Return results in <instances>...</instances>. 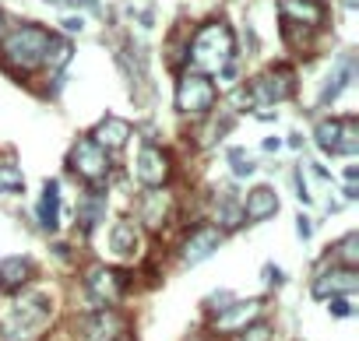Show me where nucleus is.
<instances>
[{"mask_svg":"<svg viewBox=\"0 0 359 341\" xmlns=\"http://www.w3.org/2000/svg\"><path fill=\"white\" fill-rule=\"evenodd\" d=\"M236 57V36L226 22H205L194 39H191V50H187V60H191V71L198 74H219L229 60Z\"/></svg>","mask_w":359,"mask_h":341,"instance_id":"f03ea898","label":"nucleus"},{"mask_svg":"<svg viewBox=\"0 0 359 341\" xmlns=\"http://www.w3.org/2000/svg\"><path fill=\"white\" fill-rule=\"evenodd\" d=\"M71 57H74V46H71V39H64V36H53V39H50V50H46V57H43V67H46L50 74H60V71L71 64Z\"/></svg>","mask_w":359,"mask_h":341,"instance_id":"5701e85b","label":"nucleus"},{"mask_svg":"<svg viewBox=\"0 0 359 341\" xmlns=\"http://www.w3.org/2000/svg\"><path fill=\"white\" fill-rule=\"evenodd\" d=\"M32 274L29 257H4L0 260V288H22Z\"/></svg>","mask_w":359,"mask_h":341,"instance_id":"6ab92c4d","label":"nucleus"},{"mask_svg":"<svg viewBox=\"0 0 359 341\" xmlns=\"http://www.w3.org/2000/svg\"><path fill=\"white\" fill-rule=\"evenodd\" d=\"M296 92V74L292 67H268L264 74H257L250 85H247V95H250V109H268V106H278L285 102L289 95Z\"/></svg>","mask_w":359,"mask_h":341,"instance_id":"39448f33","label":"nucleus"},{"mask_svg":"<svg viewBox=\"0 0 359 341\" xmlns=\"http://www.w3.org/2000/svg\"><path fill=\"white\" fill-rule=\"evenodd\" d=\"M127 137H130V123L120 120V116H106V120H99L95 130H92V141H95L102 151H116V148H123Z\"/></svg>","mask_w":359,"mask_h":341,"instance_id":"dca6fc26","label":"nucleus"},{"mask_svg":"<svg viewBox=\"0 0 359 341\" xmlns=\"http://www.w3.org/2000/svg\"><path fill=\"white\" fill-rule=\"evenodd\" d=\"M282 22L317 29L324 25V0H282Z\"/></svg>","mask_w":359,"mask_h":341,"instance_id":"4468645a","label":"nucleus"},{"mask_svg":"<svg viewBox=\"0 0 359 341\" xmlns=\"http://www.w3.org/2000/svg\"><path fill=\"white\" fill-rule=\"evenodd\" d=\"M310 173H313L317 180H331V173H327V169H324L320 162H310Z\"/></svg>","mask_w":359,"mask_h":341,"instance_id":"f704fd0d","label":"nucleus"},{"mask_svg":"<svg viewBox=\"0 0 359 341\" xmlns=\"http://www.w3.org/2000/svg\"><path fill=\"white\" fill-rule=\"evenodd\" d=\"M229 165H233V176L236 180H247V176H254V158L243 151V148H229Z\"/></svg>","mask_w":359,"mask_h":341,"instance_id":"cd10ccee","label":"nucleus"},{"mask_svg":"<svg viewBox=\"0 0 359 341\" xmlns=\"http://www.w3.org/2000/svg\"><path fill=\"white\" fill-rule=\"evenodd\" d=\"M264 281L278 288V285L285 281V274H282V267H275V264H264Z\"/></svg>","mask_w":359,"mask_h":341,"instance_id":"72a5a7b5","label":"nucleus"},{"mask_svg":"<svg viewBox=\"0 0 359 341\" xmlns=\"http://www.w3.org/2000/svg\"><path fill=\"white\" fill-rule=\"evenodd\" d=\"M53 320V306L43 292H22L4 313H0V334L4 341H39Z\"/></svg>","mask_w":359,"mask_h":341,"instance_id":"f257e3e1","label":"nucleus"},{"mask_svg":"<svg viewBox=\"0 0 359 341\" xmlns=\"http://www.w3.org/2000/svg\"><path fill=\"white\" fill-rule=\"evenodd\" d=\"M0 36H4V15H0Z\"/></svg>","mask_w":359,"mask_h":341,"instance_id":"79ce46f5","label":"nucleus"},{"mask_svg":"<svg viewBox=\"0 0 359 341\" xmlns=\"http://www.w3.org/2000/svg\"><path fill=\"white\" fill-rule=\"evenodd\" d=\"M233 341H271V327H268V323H261V320H254L250 327L236 330V334H233Z\"/></svg>","mask_w":359,"mask_h":341,"instance_id":"c85d7f7f","label":"nucleus"},{"mask_svg":"<svg viewBox=\"0 0 359 341\" xmlns=\"http://www.w3.org/2000/svg\"><path fill=\"white\" fill-rule=\"evenodd\" d=\"M292 183H296V197H299L303 204H310L313 197H310V190H306V180H303V169H296V176H292Z\"/></svg>","mask_w":359,"mask_h":341,"instance_id":"473e14b6","label":"nucleus"},{"mask_svg":"<svg viewBox=\"0 0 359 341\" xmlns=\"http://www.w3.org/2000/svg\"><path fill=\"white\" fill-rule=\"evenodd\" d=\"M50 39H53V32L43 29V25H18V29H11L4 39H0V57H4V64L11 71L29 74V71L43 67Z\"/></svg>","mask_w":359,"mask_h":341,"instance_id":"7ed1b4c3","label":"nucleus"},{"mask_svg":"<svg viewBox=\"0 0 359 341\" xmlns=\"http://www.w3.org/2000/svg\"><path fill=\"white\" fill-rule=\"evenodd\" d=\"M50 4H57V8H74L78 0H50Z\"/></svg>","mask_w":359,"mask_h":341,"instance_id":"ea45409f","label":"nucleus"},{"mask_svg":"<svg viewBox=\"0 0 359 341\" xmlns=\"http://www.w3.org/2000/svg\"><path fill=\"white\" fill-rule=\"evenodd\" d=\"M222 229L219 225H198V229H191L187 232V239H184V246H180V257H184V264H201V260H208L219 246H222Z\"/></svg>","mask_w":359,"mask_h":341,"instance_id":"f8f14e48","label":"nucleus"},{"mask_svg":"<svg viewBox=\"0 0 359 341\" xmlns=\"http://www.w3.org/2000/svg\"><path fill=\"white\" fill-rule=\"evenodd\" d=\"M169 215H172V194L165 190V187H148L144 194H141V201H137V218L148 225V229H162L165 222H169Z\"/></svg>","mask_w":359,"mask_h":341,"instance_id":"ddd939ff","label":"nucleus"},{"mask_svg":"<svg viewBox=\"0 0 359 341\" xmlns=\"http://www.w3.org/2000/svg\"><path fill=\"white\" fill-rule=\"evenodd\" d=\"M215 99H219V88H215V81L208 74H198L191 67L180 74V81H176V109L184 113V116H205V113H212Z\"/></svg>","mask_w":359,"mask_h":341,"instance_id":"20e7f679","label":"nucleus"},{"mask_svg":"<svg viewBox=\"0 0 359 341\" xmlns=\"http://www.w3.org/2000/svg\"><path fill=\"white\" fill-rule=\"evenodd\" d=\"M127 334V320L113 306H99L81 320V337L85 341H120Z\"/></svg>","mask_w":359,"mask_h":341,"instance_id":"9d476101","label":"nucleus"},{"mask_svg":"<svg viewBox=\"0 0 359 341\" xmlns=\"http://www.w3.org/2000/svg\"><path fill=\"white\" fill-rule=\"evenodd\" d=\"M355 151H359V123H355V116H341L338 151H334V155H355Z\"/></svg>","mask_w":359,"mask_h":341,"instance_id":"a878e982","label":"nucleus"},{"mask_svg":"<svg viewBox=\"0 0 359 341\" xmlns=\"http://www.w3.org/2000/svg\"><path fill=\"white\" fill-rule=\"evenodd\" d=\"M352 78H355V60H352V57H341L338 67H334V74L327 78V85H324V92H320V106L334 102V99L352 85Z\"/></svg>","mask_w":359,"mask_h":341,"instance_id":"a211bd4d","label":"nucleus"},{"mask_svg":"<svg viewBox=\"0 0 359 341\" xmlns=\"http://www.w3.org/2000/svg\"><path fill=\"white\" fill-rule=\"evenodd\" d=\"M331 264L359 267V232H348L345 239H338V243H334V250H331Z\"/></svg>","mask_w":359,"mask_h":341,"instance_id":"b1692460","label":"nucleus"},{"mask_svg":"<svg viewBox=\"0 0 359 341\" xmlns=\"http://www.w3.org/2000/svg\"><path fill=\"white\" fill-rule=\"evenodd\" d=\"M355 288H359V271H355V267L331 264V267H320V271L313 274V295H317V299L352 295Z\"/></svg>","mask_w":359,"mask_h":341,"instance_id":"6e6552de","label":"nucleus"},{"mask_svg":"<svg viewBox=\"0 0 359 341\" xmlns=\"http://www.w3.org/2000/svg\"><path fill=\"white\" fill-rule=\"evenodd\" d=\"M36 215H39V225L46 232H57L60 229V183L57 180H46L43 183V197H39Z\"/></svg>","mask_w":359,"mask_h":341,"instance_id":"f3484780","label":"nucleus"},{"mask_svg":"<svg viewBox=\"0 0 359 341\" xmlns=\"http://www.w3.org/2000/svg\"><path fill=\"white\" fill-rule=\"evenodd\" d=\"M25 190V173L15 162H0V194H18Z\"/></svg>","mask_w":359,"mask_h":341,"instance_id":"bb28decb","label":"nucleus"},{"mask_svg":"<svg viewBox=\"0 0 359 341\" xmlns=\"http://www.w3.org/2000/svg\"><path fill=\"white\" fill-rule=\"evenodd\" d=\"M85 292L92 295V302L99 306H113L123 299V274L106 267V264H92L85 271Z\"/></svg>","mask_w":359,"mask_h":341,"instance_id":"0eeeda50","label":"nucleus"},{"mask_svg":"<svg viewBox=\"0 0 359 341\" xmlns=\"http://www.w3.org/2000/svg\"><path fill=\"white\" fill-rule=\"evenodd\" d=\"M215 222H219V229L226 232V229H240L243 225V208H240V201H236V194L233 190H226L222 194V201H215Z\"/></svg>","mask_w":359,"mask_h":341,"instance_id":"4be33fe9","label":"nucleus"},{"mask_svg":"<svg viewBox=\"0 0 359 341\" xmlns=\"http://www.w3.org/2000/svg\"><path fill=\"white\" fill-rule=\"evenodd\" d=\"M345 180H348V183H355V180H359V169H355V165H348V169H345Z\"/></svg>","mask_w":359,"mask_h":341,"instance_id":"4c0bfd02","label":"nucleus"},{"mask_svg":"<svg viewBox=\"0 0 359 341\" xmlns=\"http://www.w3.org/2000/svg\"><path fill=\"white\" fill-rule=\"evenodd\" d=\"M341 4H345V8L352 11V8H359V0H341Z\"/></svg>","mask_w":359,"mask_h":341,"instance_id":"a19ab883","label":"nucleus"},{"mask_svg":"<svg viewBox=\"0 0 359 341\" xmlns=\"http://www.w3.org/2000/svg\"><path fill=\"white\" fill-rule=\"evenodd\" d=\"M327 309H331V316H355L352 295H334V299H327Z\"/></svg>","mask_w":359,"mask_h":341,"instance_id":"c756f323","label":"nucleus"},{"mask_svg":"<svg viewBox=\"0 0 359 341\" xmlns=\"http://www.w3.org/2000/svg\"><path fill=\"white\" fill-rule=\"evenodd\" d=\"M261 309H264L261 299H233L222 313H215L212 327H215L219 334H236V330L250 327V323L261 316Z\"/></svg>","mask_w":359,"mask_h":341,"instance_id":"9b49d317","label":"nucleus"},{"mask_svg":"<svg viewBox=\"0 0 359 341\" xmlns=\"http://www.w3.org/2000/svg\"><path fill=\"white\" fill-rule=\"evenodd\" d=\"M109 250H113L116 257H130V253L137 250V225H134L130 218H123V222H116V225L109 229Z\"/></svg>","mask_w":359,"mask_h":341,"instance_id":"412c9836","label":"nucleus"},{"mask_svg":"<svg viewBox=\"0 0 359 341\" xmlns=\"http://www.w3.org/2000/svg\"><path fill=\"white\" fill-rule=\"evenodd\" d=\"M338 127H341V120H320L313 127V141H317V148L324 155H334L338 151Z\"/></svg>","mask_w":359,"mask_h":341,"instance_id":"393cba45","label":"nucleus"},{"mask_svg":"<svg viewBox=\"0 0 359 341\" xmlns=\"http://www.w3.org/2000/svg\"><path fill=\"white\" fill-rule=\"evenodd\" d=\"M355 197H359V190H355V183H348L345 187V201H355Z\"/></svg>","mask_w":359,"mask_h":341,"instance_id":"58836bf2","label":"nucleus"},{"mask_svg":"<svg viewBox=\"0 0 359 341\" xmlns=\"http://www.w3.org/2000/svg\"><path fill=\"white\" fill-rule=\"evenodd\" d=\"M64 29H67V32H81V29H85V22H81V18H67V22H64Z\"/></svg>","mask_w":359,"mask_h":341,"instance_id":"c9c22d12","label":"nucleus"},{"mask_svg":"<svg viewBox=\"0 0 359 341\" xmlns=\"http://www.w3.org/2000/svg\"><path fill=\"white\" fill-rule=\"evenodd\" d=\"M240 208H243V222H250V225L268 222V218L278 211V194H275L271 187H254Z\"/></svg>","mask_w":359,"mask_h":341,"instance_id":"2eb2a0df","label":"nucleus"},{"mask_svg":"<svg viewBox=\"0 0 359 341\" xmlns=\"http://www.w3.org/2000/svg\"><path fill=\"white\" fill-rule=\"evenodd\" d=\"M71 169L88 183V190H102L106 176H109V151H102L92 137H81L74 148H71Z\"/></svg>","mask_w":359,"mask_h":341,"instance_id":"423d86ee","label":"nucleus"},{"mask_svg":"<svg viewBox=\"0 0 359 341\" xmlns=\"http://www.w3.org/2000/svg\"><path fill=\"white\" fill-rule=\"evenodd\" d=\"M233 299H236V295H233V292H226V288H222V292H212V295H208V299H205V306H208V309H212V313H222V309H226V306H229V302H233Z\"/></svg>","mask_w":359,"mask_h":341,"instance_id":"7c9ffc66","label":"nucleus"},{"mask_svg":"<svg viewBox=\"0 0 359 341\" xmlns=\"http://www.w3.org/2000/svg\"><path fill=\"white\" fill-rule=\"evenodd\" d=\"M278 148H282L278 137H264V151H278Z\"/></svg>","mask_w":359,"mask_h":341,"instance_id":"e433bc0d","label":"nucleus"},{"mask_svg":"<svg viewBox=\"0 0 359 341\" xmlns=\"http://www.w3.org/2000/svg\"><path fill=\"white\" fill-rule=\"evenodd\" d=\"M102 218H106V194H102V190H88V194L78 201V222H81L85 229H95Z\"/></svg>","mask_w":359,"mask_h":341,"instance_id":"aec40b11","label":"nucleus"},{"mask_svg":"<svg viewBox=\"0 0 359 341\" xmlns=\"http://www.w3.org/2000/svg\"><path fill=\"white\" fill-rule=\"evenodd\" d=\"M169 173H172L169 155H165L158 144H144V148L137 151V158H134V176L144 183V190H148V187H165Z\"/></svg>","mask_w":359,"mask_h":341,"instance_id":"1a4fd4ad","label":"nucleus"},{"mask_svg":"<svg viewBox=\"0 0 359 341\" xmlns=\"http://www.w3.org/2000/svg\"><path fill=\"white\" fill-rule=\"evenodd\" d=\"M296 236H299L303 243L313 236V222H310V215H296Z\"/></svg>","mask_w":359,"mask_h":341,"instance_id":"2f4dec72","label":"nucleus"}]
</instances>
